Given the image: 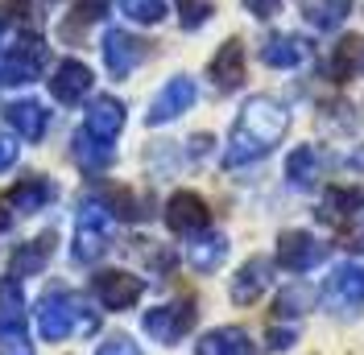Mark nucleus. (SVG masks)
I'll return each instance as SVG.
<instances>
[{
    "label": "nucleus",
    "instance_id": "20e7f679",
    "mask_svg": "<svg viewBox=\"0 0 364 355\" xmlns=\"http://www.w3.org/2000/svg\"><path fill=\"white\" fill-rule=\"evenodd\" d=\"M323 306L340 318H356L364 310V265H336L323 281Z\"/></svg>",
    "mask_w": 364,
    "mask_h": 355
},
{
    "label": "nucleus",
    "instance_id": "f8f14e48",
    "mask_svg": "<svg viewBox=\"0 0 364 355\" xmlns=\"http://www.w3.org/2000/svg\"><path fill=\"white\" fill-rule=\"evenodd\" d=\"M145 54H149V45L133 38L129 29H108L104 33V62L112 70L116 79H124V75H133L141 62H145Z\"/></svg>",
    "mask_w": 364,
    "mask_h": 355
},
{
    "label": "nucleus",
    "instance_id": "2eb2a0df",
    "mask_svg": "<svg viewBox=\"0 0 364 355\" xmlns=\"http://www.w3.org/2000/svg\"><path fill=\"white\" fill-rule=\"evenodd\" d=\"M120 129H124V104H120V99H112V95L91 99L87 129H83V133H91L95 141H104V145H112L116 136H120Z\"/></svg>",
    "mask_w": 364,
    "mask_h": 355
},
{
    "label": "nucleus",
    "instance_id": "423d86ee",
    "mask_svg": "<svg viewBox=\"0 0 364 355\" xmlns=\"http://www.w3.org/2000/svg\"><path fill=\"white\" fill-rule=\"evenodd\" d=\"M323 256H327V244H323L318 236L302 231V227H290V231L277 236L273 265L286 268V273H311L315 265H323Z\"/></svg>",
    "mask_w": 364,
    "mask_h": 355
},
{
    "label": "nucleus",
    "instance_id": "dca6fc26",
    "mask_svg": "<svg viewBox=\"0 0 364 355\" xmlns=\"http://www.w3.org/2000/svg\"><path fill=\"white\" fill-rule=\"evenodd\" d=\"M50 91H54V99H58V104H79V99L91 91V67H87V62H79V58L58 62L54 79H50Z\"/></svg>",
    "mask_w": 364,
    "mask_h": 355
},
{
    "label": "nucleus",
    "instance_id": "0eeeda50",
    "mask_svg": "<svg viewBox=\"0 0 364 355\" xmlns=\"http://www.w3.org/2000/svg\"><path fill=\"white\" fill-rule=\"evenodd\" d=\"M91 289H95V302L104 310H133L145 293V281L124 273V268H104V273H95Z\"/></svg>",
    "mask_w": 364,
    "mask_h": 355
},
{
    "label": "nucleus",
    "instance_id": "f704fd0d",
    "mask_svg": "<svg viewBox=\"0 0 364 355\" xmlns=\"http://www.w3.org/2000/svg\"><path fill=\"white\" fill-rule=\"evenodd\" d=\"M95 355H141V347H136L129 334H112V339H104L100 343V351Z\"/></svg>",
    "mask_w": 364,
    "mask_h": 355
},
{
    "label": "nucleus",
    "instance_id": "39448f33",
    "mask_svg": "<svg viewBox=\"0 0 364 355\" xmlns=\"http://www.w3.org/2000/svg\"><path fill=\"white\" fill-rule=\"evenodd\" d=\"M195 318H199L195 297H178V302L154 306V310L145 314V334H149V339H158V343H166V347H174V343H182V339L191 334Z\"/></svg>",
    "mask_w": 364,
    "mask_h": 355
},
{
    "label": "nucleus",
    "instance_id": "b1692460",
    "mask_svg": "<svg viewBox=\"0 0 364 355\" xmlns=\"http://www.w3.org/2000/svg\"><path fill=\"white\" fill-rule=\"evenodd\" d=\"M50 252H54V231H42L33 244H25L13 252V261H9V277H38L46 268V261H50Z\"/></svg>",
    "mask_w": 364,
    "mask_h": 355
},
{
    "label": "nucleus",
    "instance_id": "c756f323",
    "mask_svg": "<svg viewBox=\"0 0 364 355\" xmlns=\"http://www.w3.org/2000/svg\"><path fill=\"white\" fill-rule=\"evenodd\" d=\"M104 9H108V0H79L75 13H70V21L63 25V33L67 38H79V29H87V25H95L104 17Z\"/></svg>",
    "mask_w": 364,
    "mask_h": 355
},
{
    "label": "nucleus",
    "instance_id": "f257e3e1",
    "mask_svg": "<svg viewBox=\"0 0 364 355\" xmlns=\"http://www.w3.org/2000/svg\"><path fill=\"white\" fill-rule=\"evenodd\" d=\"M290 133V111L282 99L273 95H249L240 116L232 120V133H228V149H224V165H252L261 157H269L282 136Z\"/></svg>",
    "mask_w": 364,
    "mask_h": 355
},
{
    "label": "nucleus",
    "instance_id": "f03ea898",
    "mask_svg": "<svg viewBox=\"0 0 364 355\" xmlns=\"http://www.w3.org/2000/svg\"><path fill=\"white\" fill-rule=\"evenodd\" d=\"M95 327H100V318L67 289H50L38 302V331L46 343H63L70 334H91Z\"/></svg>",
    "mask_w": 364,
    "mask_h": 355
},
{
    "label": "nucleus",
    "instance_id": "9d476101",
    "mask_svg": "<svg viewBox=\"0 0 364 355\" xmlns=\"http://www.w3.org/2000/svg\"><path fill=\"white\" fill-rule=\"evenodd\" d=\"M199 99V87H195V79H186V75H174L166 87L154 95V104H149V124H170V120H178L182 111H191V104Z\"/></svg>",
    "mask_w": 364,
    "mask_h": 355
},
{
    "label": "nucleus",
    "instance_id": "6e6552de",
    "mask_svg": "<svg viewBox=\"0 0 364 355\" xmlns=\"http://www.w3.org/2000/svg\"><path fill=\"white\" fill-rule=\"evenodd\" d=\"M46 58H50V50L42 38H21L0 62V83H33L42 75Z\"/></svg>",
    "mask_w": 364,
    "mask_h": 355
},
{
    "label": "nucleus",
    "instance_id": "f3484780",
    "mask_svg": "<svg viewBox=\"0 0 364 355\" xmlns=\"http://www.w3.org/2000/svg\"><path fill=\"white\" fill-rule=\"evenodd\" d=\"M356 75H364V38L348 33V38H340L336 50H331L327 79H331V83H352Z\"/></svg>",
    "mask_w": 364,
    "mask_h": 355
},
{
    "label": "nucleus",
    "instance_id": "6ab92c4d",
    "mask_svg": "<svg viewBox=\"0 0 364 355\" xmlns=\"http://www.w3.org/2000/svg\"><path fill=\"white\" fill-rule=\"evenodd\" d=\"M318 178H323V153L315 145H298L294 153L286 157V182L294 190H315Z\"/></svg>",
    "mask_w": 364,
    "mask_h": 355
},
{
    "label": "nucleus",
    "instance_id": "cd10ccee",
    "mask_svg": "<svg viewBox=\"0 0 364 355\" xmlns=\"http://www.w3.org/2000/svg\"><path fill=\"white\" fill-rule=\"evenodd\" d=\"M4 327H25V293L17 285V277L0 281V331Z\"/></svg>",
    "mask_w": 364,
    "mask_h": 355
},
{
    "label": "nucleus",
    "instance_id": "7ed1b4c3",
    "mask_svg": "<svg viewBox=\"0 0 364 355\" xmlns=\"http://www.w3.org/2000/svg\"><path fill=\"white\" fill-rule=\"evenodd\" d=\"M112 219L116 215L108 211L104 199H87L79 207V215H75V248H70V256L79 265H95L112 248Z\"/></svg>",
    "mask_w": 364,
    "mask_h": 355
},
{
    "label": "nucleus",
    "instance_id": "473e14b6",
    "mask_svg": "<svg viewBox=\"0 0 364 355\" xmlns=\"http://www.w3.org/2000/svg\"><path fill=\"white\" fill-rule=\"evenodd\" d=\"M0 21L4 25H29L33 21V4H29V0H0Z\"/></svg>",
    "mask_w": 364,
    "mask_h": 355
},
{
    "label": "nucleus",
    "instance_id": "c85d7f7f",
    "mask_svg": "<svg viewBox=\"0 0 364 355\" xmlns=\"http://www.w3.org/2000/svg\"><path fill=\"white\" fill-rule=\"evenodd\" d=\"M120 13L136 25H158L166 17V0H116Z\"/></svg>",
    "mask_w": 364,
    "mask_h": 355
},
{
    "label": "nucleus",
    "instance_id": "9b49d317",
    "mask_svg": "<svg viewBox=\"0 0 364 355\" xmlns=\"http://www.w3.org/2000/svg\"><path fill=\"white\" fill-rule=\"evenodd\" d=\"M269 281H273V261H269V256H249L245 265L236 268V277H232L228 293H232V302H236V306H252V302H261V297H265Z\"/></svg>",
    "mask_w": 364,
    "mask_h": 355
},
{
    "label": "nucleus",
    "instance_id": "ddd939ff",
    "mask_svg": "<svg viewBox=\"0 0 364 355\" xmlns=\"http://www.w3.org/2000/svg\"><path fill=\"white\" fill-rule=\"evenodd\" d=\"M311 58V42L298 38V33H269L261 42V62L273 70H294Z\"/></svg>",
    "mask_w": 364,
    "mask_h": 355
},
{
    "label": "nucleus",
    "instance_id": "4c0bfd02",
    "mask_svg": "<svg viewBox=\"0 0 364 355\" xmlns=\"http://www.w3.org/2000/svg\"><path fill=\"white\" fill-rule=\"evenodd\" d=\"M343 248H360V252H364V219L356 223V227H352L348 236H343Z\"/></svg>",
    "mask_w": 364,
    "mask_h": 355
},
{
    "label": "nucleus",
    "instance_id": "a878e982",
    "mask_svg": "<svg viewBox=\"0 0 364 355\" xmlns=\"http://www.w3.org/2000/svg\"><path fill=\"white\" fill-rule=\"evenodd\" d=\"M311 302H315V293L306 281H294V285H286L277 293V302H273V322H298L302 314L311 310Z\"/></svg>",
    "mask_w": 364,
    "mask_h": 355
},
{
    "label": "nucleus",
    "instance_id": "c9c22d12",
    "mask_svg": "<svg viewBox=\"0 0 364 355\" xmlns=\"http://www.w3.org/2000/svg\"><path fill=\"white\" fill-rule=\"evenodd\" d=\"M245 9H249L257 21H273L282 13V0H245Z\"/></svg>",
    "mask_w": 364,
    "mask_h": 355
},
{
    "label": "nucleus",
    "instance_id": "aec40b11",
    "mask_svg": "<svg viewBox=\"0 0 364 355\" xmlns=\"http://www.w3.org/2000/svg\"><path fill=\"white\" fill-rule=\"evenodd\" d=\"M224 256H228V236H220V231H199L186 244V261H191L195 273H215L224 265Z\"/></svg>",
    "mask_w": 364,
    "mask_h": 355
},
{
    "label": "nucleus",
    "instance_id": "58836bf2",
    "mask_svg": "<svg viewBox=\"0 0 364 355\" xmlns=\"http://www.w3.org/2000/svg\"><path fill=\"white\" fill-rule=\"evenodd\" d=\"M4 227H9V211H0V231H4Z\"/></svg>",
    "mask_w": 364,
    "mask_h": 355
},
{
    "label": "nucleus",
    "instance_id": "bb28decb",
    "mask_svg": "<svg viewBox=\"0 0 364 355\" xmlns=\"http://www.w3.org/2000/svg\"><path fill=\"white\" fill-rule=\"evenodd\" d=\"M75 161H79L87 174H100V170H108V165H112V145L95 141L91 133H79V136H75Z\"/></svg>",
    "mask_w": 364,
    "mask_h": 355
},
{
    "label": "nucleus",
    "instance_id": "412c9836",
    "mask_svg": "<svg viewBox=\"0 0 364 355\" xmlns=\"http://www.w3.org/2000/svg\"><path fill=\"white\" fill-rule=\"evenodd\" d=\"M195 355H257V347L240 327H215L195 343Z\"/></svg>",
    "mask_w": 364,
    "mask_h": 355
},
{
    "label": "nucleus",
    "instance_id": "2f4dec72",
    "mask_svg": "<svg viewBox=\"0 0 364 355\" xmlns=\"http://www.w3.org/2000/svg\"><path fill=\"white\" fill-rule=\"evenodd\" d=\"M178 13H182V29H199L211 17V4L207 0H178Z\"/></svg>",
    "mask_w": 364,
    "mask_h": 355
},
{
    "label": "nucleus",
    "instance_id": "5701e85b",
    "mask_svg": "<svg viewBox=\"0 0 364 355\" xmlns=\"http://www.w3.org/2000/svg\"><path fill=\"white\" fill-rule=\"evenodd\" d=\"M9 124H13V133L25 136V141H42L46 136V124H50V111L38 104V99H17V104H9Z\"/></svg>",
    "mask_w": 364,
    "mask_h": 355
},
{
    "label": "nucleus",
    "instance_id": "7c9ffc66",
    "mask_svg": "<svg viewBox=\"0 0 364 355\" xmlns=\"http://www.w3.org/2000/svg\"><path fill=\"white\" fill-rule=\"evenodd\" d=\"M0 355H33L29 339H25V327H4L0 331Z\"/></svg>",
    "mask_w": 364,
    "mask_h": 355
},
{
    "label": "nucleus",
    "instance_id": "72a5a7b5",
    "mask_svg": "<svg viewBox=\"0 0 364 355\" xmlns=\"http://www.w3.org/2000/svg\"><path fill=\"white\" fill-rule=\"evenodd\" d=\"M298 339V327L294 322H273L269 327V351H290Z\"/></svg>",
    "mask_w": 364,
    "mask_h": 355
},
{
    "label": "nucleus",
    "instance_id": "4468645a",
    "mask_svg": "<svg viewBox=\"0 0 364 355\" xmlns=\"http://www.w3.org/2000/svg\"><path fill=\"white\" fill-rule=\"evenodd\" d=\"M207 79L220 91H236L245 83V45H240V38H228V42L215 50V58H211V67H207Z\"/></svg>",
    "mask_w": 364,
    "mask_h": 355
},
{
    "label": "nucleus",
    "instance_id": "1a4fd4ad",
    "mask_svg": "<svg viewBox=\"0 0 364 355\" xmlns=\"http://www.w3.org/2000/svg\"><path fill=\"white\" fill-rule=\"evenodd\" d=\"M207 223H211V211H207L203 195H195V190L170 195V202H166V227L174 236H199V231H207Z\"/></svg>",
    "mask_w": 364,
    "mask_h": 355
},
{
    "label": "nucleus",
    "instance_id": "4be33fe9",
    "mask_svg": "<svg viewBox=\"0 0 364 355\" xmlns=\"http://www.w3.org/2000/svg\"><path fill=\"white\" fill-rule=\"evenodd\" d=\"M352 4H356V0H298L302 17L315 25L318 33H336V29L352 17Z\"/></svg>",
    "mask_w": 364,
    "mask_h": 355
},
{
    "label": "nucleus",
    "instance_id": "a211bd4d",
    "mask_svg": "<svg viewBox=\"0 0 364 355\" xmlns=\"http://www.w3.org/2000/svg\"><path fill=\"white\" fill-rule=\"evenodd\" d=\"M360 211H364V186H331L318 202V219L323 223H348Z\"/></svg>",
    "mask_w": 364,
    "mask_h": 355
},
{
    "label": "nucleus",
    "instance_id": "e433bc0d",
    "mask_svg": "<svg viewBox=\"0 0 364 355\" xmlns=\"http://www.w3.org/2000/svg\"><path fill=\"white\" fill-rule=\"evenodd\" d=\"M13 161H17V141L9 133H0V170H9Z\"/></svg>",
    "mask_w": 364,
    "mask_h": 355
},
{
    "label": "nucleus",
    "instance_id": "393cba45",
    "mask_svg": "<svg viewBox=\"0 0 364 355\" xmlns=\"http://www.w3.org/2000/svg\"><path fill=\"white\" fill-rule=\"evenodd\" d=\"M50 199H54V186H50V178H42V174H29L25 182H17V186L9 190V202H13L17 211H25V215L42 211Z\"/></svg>",
    "mask_w": 364,
    "mask_h": 355
}]
</instances>
